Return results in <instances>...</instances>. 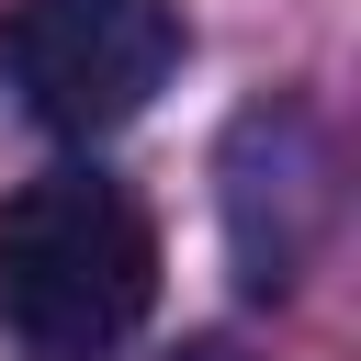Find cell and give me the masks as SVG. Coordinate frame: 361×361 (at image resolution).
<instances>
[{
    "label": "cell",
    "instance_id": "6da1fadb",
    "mask_svg": "<svg viewBox=\"0 0 361 361\" xmlns=\"http://www.w3.org/2000/svg\"><path fill=\"white\" fill-rule=\"evenodd\" d=\"M158 305V226L102 169H45L0 192V327L45 361H102Z\"/></svg>",
    "mask_w": 361,
    "mask_h": 361
},
{
    "label": "cell",
    "instance_id": "7a4b0ae2",
    "mask_svg": "<svg viewBox=\"0 0 361 361\" xmlns=\"http://www.w3.org/2000/svg\"><path fill=\"white\" fill-rule=\"evenodd\" d=\"M180 68V0H0V79L45 135L135 124Z\"/></svg>",
    "mask_w": 361,
    "mask_h": 361
},
{
    "label": "cell",
    "instance_id": "3957f363",
    "mask_svg": "<svg viewBox=\"0 0 361 361\" xmlns=\"http://www.w3.org/2000/svg\"><path fill=\"white\" fill-rule=\"evenodd\" d=\"M327 135L293 102H259L226 135V237H237V282L248 293H293L305 248L327 237Z\"/></svg>",
    "mask_w": 361,
    "mask_h": 361
},
{
    "label": "cell",
    "instance_id": "277c9868",
    "mask_svg": "<svg viewBox=\"0 0 361 361\" xmlns=\"http://www.w3.org/2000/svg\"><path fill=\"white\" fill-rule=\"evenodd\" d=\"M169 361H248L237 338H192V350H169Z\"/></svg>",
    "mask_w": 361,
    "mask_h": 361
}]
</instances>
